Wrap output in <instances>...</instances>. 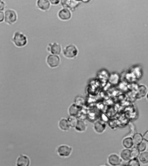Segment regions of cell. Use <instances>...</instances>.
Listing matches in <instances>:
<instances>
[{"label": "cell", "mask_w": 148, "mask_h": 166, "mask_svg": "<svg viewBox=\"0 0 148 166\" xmlns=\"http://www.w3.org/2000/svg\"><path fill=\"white\" fill-rule=\"evenodd\" d=\"M79 110V109L78 106H76L75 104H73L70 108V113L71 115L75 116L78 114Z\"/></svg>", "instance_id": "obj_17"}, {"label": "cell", "mask_w": 148, "mask_h": 166, "mask_svg": "<svg viewBox=\"0 0 148 166\" xmlns=\"http://www.w3.org/2000/svg\"><path fill=\"white\" fill-rule=\"evenodd\" d=\"M3 18H4L3 13L2 12H1V22L2 21H3Z\"/></svg>", "instance_id": "obj_28"}, {"label": "cell", "mask_w": 148, "mask_h": 166, "mask_svg": "<svg viewBox=\"0 0 148 166\" xmlns=\"http://www.w3.org/2000/svg\"><path fill=\"white\" fill-rule=\"evenodd\" d=\"M48 64L52 68L57 67L60 63V58L58 56L51 55L47 57Z\"/></svg>", "instance_id": "obj_6"}, {"label": "cell", "mask_w": 148, "mask_h": 166, "mask_svg": "<svg viewBox=\"0 0 148 166\" xmlns=\"http://www.w3.org/2000/svg\"><path fill=\"white\" fill-rule=\"evenodd\" d=\"M50 2L48 0H38L37 6L43 10H47L50 7Z\"/></svg>", "instance_id": "obj_10"}, {"label": "cell", "mask_w": 148, "mask_h": 166, "mask_svg": "<svg viewBox=\"0 0 148 166\" xmlns=\"http://www.w3.org/2000/svg\"><path fill=\"white\" fill-rule=\"evenodd\" d=\"M51 46L50 50L51 51L52 54H60L61 51V47L57 43H54L52 44Z\"/></svg>", "instance_id": "obj_11"}, {"label": "cell", "mask_w": 148, "mask_h": 166, "mask_svg": "<svg viewBox=\"0 0 148 166\" xmlns=\"http://www.w3.org/2000/svg\"><path fill=\"white\" fill-rule=\"evenodd\" d=\"M143 139H144L143 136H142L141 134H140V133L135 134L133 136V139H132L134 144L137 145L140 144V143L142 142L143 141Z\"/></svg>", "instance_id": "obj_14"}, {"label": "cell", "mask_w": 148, "mask_h": 166, "mask_svg": "<svg viewBox=\"0 0 148 166\" xmlns=\"http://www.w3.org/2000/svg\"><path fill=\"white\" fill-rule=\"evenodd\" d=\"M109 162L112 165H118L121 163L120 158L116 154H112L109 157Z\"/></svg>", "instance_id": "obj_8"}, {"label": "cell", "mask_w": 148, "mask_h": 166, "mask_svg": "<svg viewBox=\"0 0 148 166\" xmlns=\"http://www.w3.org/2000/svg\"><path fill=\"white\" fill-rule=\"evenodd\" d=\"M76 130L80 131V132H83L86 130V126L84 122L81 121H78L77 124L75 126Z\"/></svg>", "instance_id": "obj_16"}, {"label": "cell", "mask_w": 148, "mask_h": 166, "mask_svg": "<svg viewBox=\"0 0 148 166\" xmlns=\"http://www.w3.org/2000/svg\"><path fill=\"white\" fill-rule=\"evenodd\" d=\"M59 126L60 128L63 131H67L70 128V125L68 120L62 118L60 120Z\"/></svg>", "instance_id": "obj_9"}, {"label": "cell", "mask_w": 148, "mask_h": 166, "mask_svg": "<svg viewBox=\"0 0 148 166\" xmlns=\"http://www.w3.org/2000/svg\"><path fill=\"white\" fill-rule=\"evenodd\" d=\"M72 151V148L67 145L63 144L60 146L57 149L58 154L61 157H69Z\"/></svg>", "instance_id": "obj_2"}, {"label": "cell", "mask_w": 148, "mask_h": 166, "mask_svg": "<svg viewBox=\"0 0 148 166\" xmlns=\"http://www.w3.org/2000/svg\"><path fill=\"white\" fill-rule=\"evenodd\" d=\"M13 40L15 45L19 47H24L27 43L26 36L20 32H16L15 33Z\"/></svg>", "instance_id": "obj_1"}, {"label": "cell", "mask_w": 148, "mask_h": 166, "mask_svg": "<svg viewBox=\"0 0 148 166\" xmlns=\"http://www.w3.org/2000/svg\"><path fill=\"white\" fill-rule=\"evenodd\" d=\"M70 127H75L78 122V120L76 119L74 116L71 115L68 119Z\"/></svg>", "instance_id": "obj_19"}, {"label": "cell", "mask_w": 148, "mask_h": 166, "mask_svg": "<svg viewBox=\"0 0 148 166\" xmlns=\"http://www.w3.org/2000/svg\"><path fill=\"white\" fill-rule=\"evenodd\" d=\"M59 17L62 20H68L71 17V13L68 10L64 9L60 11L59 13Z\"/></svg>", "instance_id": "obj_7"}, {"label": "cell", "mask_w": 148, "mask_h": 166, "mask_svg": "<svg viewBox=\"0 0 148 166\" xmlns=\"http://www.w3.org/2000/svg\"><path fill=\"white\" fill-rule=\"evenodd\" d=\"M121 157L124 161H127L130 160V158H131V151L129 150H124L121 154Z\"/></svg>", "instance_id": "obj_13"}, {"label": "cell", "mask_w": 148, "mask_h": 166, "mask_svg": "<svg viewBox=\"0 0 148 166\" xmlns=\"http://www.w3.org/2000/svg\"><path fill=\"white\" fill-rule=\"evenodd\" d=\"M123 145L126 148H130L133 146V140L130 138H127L125 139L123 141Z\"/></svg>", "instance_id": "obj_15"}, {"label": "cell", "mask_w": 148, "mask_h": 166, "mask_svg": "<svg viewBox=\"0 0 148 166\" xmlns=\"http://www.w3.org/2000/svg\"><path fill=\"white\" fill-rule=\"evenodd\" d=\"M140 151L137 147H134L131 150V157L132 158H136L140 155Z\"/></svg>", "instance_id": "obj_21"}, {"label": "cell", "mask_w": 148, "mask_h": 166, "mask_svg": "<svg viewBox=\"0 0 148 166\" xmlns=\"http://www.w3.org/2000/svg\"><path fill=\"white\" fill-rule=\"evenodd\" d=\"M64 54L67 57L73 58L77 55V50L75 46L70 45L64 50Z\"/></svg>", "instance_id": "obj_3"}, {"label": "cell", "mask_w": 148, "mask_h": 166, "mask_svg": "<svg viewBox=\"0 0 148 166\" xmlns=\"http://www.w3.org/2000/svg\"><path fill=\"white\" fill-rule=\"evenodd\" d=\"M16 164L17 166H29L30 164L29 158L25 155L21 154L17 158Z\"/></svg>", "instance_id": "obj_4"}, {"label": "cell", "mask_w": 148, "mask_h": 166, "mask_svg": "<svg viewBox=\"0 0 148 166\" xmlns=\"http://www.w3.org/2000/svg\"><path fill=\"white\" fill-rule=\"evenodd\" d=\"M4 3H3L2 1H1V10H2L4 8Z\"/></svg>", "instance_id": "obj_27"}, {"label": "cell", "mask_w": 148, "mask_h": 166, "mask_svg": "<svg viewBox=\"0 0 148 166\" xmlns=\"http://www.w3.org/2000/svg\"><path fill=\"white\" fill-rule=\"evenodd\" d=\"M50 1L53 4H58L60 2V0H50Z\"/></svg>", "instance_id": "obj_26"}, {"label": "cell", "mask_w": 148, "mask_h": 166, "mask_svg": "<svg viewBox=\"0 0 148 166\" xmlns=\"http://www.w3.org/2000/svg\"><path fill=\"white\" fill-rule=\"evenodd\" d=\"M140 160L143 164H147L148 163V152H143L140 154Z\"/></svg>", "instance_id": "obj_18"}, {"label": "cell", "mask_w": 148, "mask_h": 166, "mask_svg": "<svg viewBox=\"0 0 148 166\" xmlns=\"http://www.w3.org/2000/svg\"><path fill=\"white\" fill-rule=\"evenodd\" d=\"M143 138H144V139L148 142V131L145 132L143 136Z\"/></svg>", "instance_id": "obj_25"}, {"label": "cell", "mask_w": 148, "mask_h": 166, "mask_svg": "<svg viewBox=\"0 0 148 166\" xmlns=\"http://www.w3.org/2000/svg\"><path fill=\"white\" fill-rule=\"evenodd\" d=\"M137 148L140 150V152H142V151H144L147 148V144L145 143L142 142L140 143L139 144L137 145Z\"/></svg>", "instance_id": "obj_24"}, {"label": "cell", "mask_w": 148, "mask_h": 166, "mask_svg": "<svg viewBox=\"0 0 148 166\" xmlns=\"http://www.w3.org/2000/svg\"><path fill=\"white\" fill-rule=\"evenodd\" d=\"M128 165L129 166H140V162L136 158H132V159L130 160L129 162Z\"/></svg>", "instance_id": "obj_23"}, {"label": "cell", "mask_w": 148, "mask_h": 166, "mask_svg": "<svg viewBox=\"0 0 148 166\" xmlns=\"http://www.w3.org/2000/svg\"><path fill=\"white\" fill-rule=\"evenodd\" d=\"M95 128L97 132H100H100H103L104 128H105V127L103 126L102 124L98 122H96L95 124Z\"/></svg>", "instance_id": "obj_22"}, {"label": "cell", "mask_w": 148, "mask_h": 166, "mask_svg": "<svg viewBox=\"0 0 148 166\" xmlns=\"http://www.w3.org/2000/svg\"><path fill=\"white\" fill-rule=\"evenodd\" d=\"M147 98H148V94H147Z\"/></svg>", "instance_id": "obj_29"}, {"label": "cell", "mask_w": 148, "mask_h": 166, "mask_svg": "<svg viewBox=\"0 0 148 166\" xmlns=\"http://www.w3.org/2000/svg\"><path fill=\"white\" fill-rule=\"evenodd\" d=\"M119 81V77L117 74H113L110 76L109 81L113 84H116Z\"/></svg>", "instance_id": "obj_20"}, {"label": "cell", "mask_w": 148, "mask_h": 166, "mask_svg": "<svg viewBox=\"0 0 148 166\" xmlns=\"http://www.w3.org/2000/svg\"><path fill=\"white\" fill-rule=\"evenodd\" d=\"M17 19L16 13L12 10H7L5 12V22L9 24L14 23Z\"/></svg>", "instance_id": "obj_5"}, {"label": "cell", "mask_w": 148, "mask_h": 166, "mask_svg": "<svg viewBox=\"0 0 148 166\" xmlns=\"http://www.w3.org/2000/svg\"><path fill=\"white\" fill-rule=\"evenodd\" d=\"M147 89L146 87L144 86H141L139 87L137 91V97L138 98L144 97L147 94Z\"/></svg>", "instance_id": "obj_12"}]
</instances>
